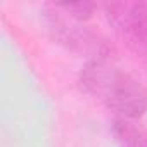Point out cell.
Returning <instances> with one entry per match:
<instances>
[{"label":"cell","mask_w":147,"mask_h":147,"mask_svg":"<svg viewBox=\"0 0 147 147\" xmlns=\"http://www.w3.org/2000/svg\"><path fill=\"white\" fill-rule=\"evenodd\" d=\"M80 83L123 119H137L147 111V88L109 59L88 61L80 73Z\"/></svg>","instance_id":"obj_1"},{"label":"cell","mask_w":147,"mask_h":147,"mask_svg":"<svg viewBox=\"0 0 147 147\" xmlns=\"http://www.w3.org/2000/svg\"><path fill=\"white\" fill-rule=\"evenodd\" d=\"M45 23L57 43L80 55H87L88 61L109 59L113 54V47L107 43L106 38L75 21L66 19V14L61 12L55 5L47 7Z\"/></svg>","instance_id":"obj_2"},{"label":"cell","mask_w":147,"mask_h":147,"mask_svg":"<svg viewBox=\"0 0 147 147\" xmlns=\"http://www.w3.org/2000/svg\"><path fill=\"white\" fill-rule=\"evenodd\" d=\"M104 12L118 36L131 50L147 55V2H109Z\"/></svg>","instance_id":"obj_3"},{"label":"cell","mask_w":147,"mask_h":147,"mask_svg":"<svg viewBox=\"0 0 147 147\" xmlns=\"http://www.w3.org/2000/svg\"><path fill=\"white\" fill-rule=\"evenodd\" d=\"M113 133L121 147H147V130L133 123V119H114Z\"/></svg>","instance_id":"obj_4"},{"label":"cell","mask_w":147,"mask_h":147,"mask_svg":"<svg viewBox=\"0 0 147 147\" xmlns=\"http://www.w3.org/2000/svg\"><path fill=\"white\" fill-rule=\"evenodd\" d=\"M55 7L62 11L66 16H69L71 19L85 21L94 14L97 5L94 2H71V4H55Z\"/></svg>","instance_id":"obj_5"}]
</instances>
